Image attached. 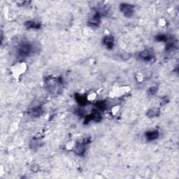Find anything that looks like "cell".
Listing matches in <instances>:
<instances>
[{"label":"cell","mask_w":179,"mask_h":179,"mask_svg":"<svg viewBox=\"0 0 179 179\" xmlns=\"http://www.w3.org/2000/svg\"><path fill=\"white\" fill-rule=\"evenodd\" d=\"M101 20V12L100 11L95 10L94 13L92 15L91 17L90 18V20L88 21L89 25L92 27H98L100 23Z\"/></svg>","instance_id":"cell-5"},{"label":"cell","mask_w":179,"mask_h":179,"mask_svg":"<svg viewBox=\"0 0 179 179\" xmlns=\"http://www.w3.org/2000/svg\"><path fill=\"white\" fill-rule=\"evenodd\" d=\"M76 100L78 101V103L81 105H85L87 102V98L84 95H76Z\"/></svg>","instance_id":"cell-13"},{"label":"cell","mask_w":179,"mask_h":179,"mask_svg":"<svg viewBox=\"0 0 179 179\" xmlns=\"http://www.w3.org/2000/svg\"><path fill=\"white\" fill-rule=\"evenodd\" d=\"M159 132L158 130H151L148 131L145 134V137L148 141H154L159 138Z\"/></svg>","instance_id":"cell-7"},{"label":"cell","mask_w":179,"mask_h":179,"mask_svg":"<svg viewBox=\"0 0 179 179\" xmlns=\"http://www.w3.org/2000/svg\"><path fill=\"white\" fill-rule=\"evenodd\" d=\"M120 10L126 18H131L134 13V6L132 4L123 3L120 5Z\"/></svg>","instance_id":"cell-4"},{"label":"cell","mask_w":179,"mask_h":179,"mask_svg":"<svg viewBox=\"0 0 179 179\" xmlns=\"http://www.w3.org/2000/svg\"><path fill=\"white\" fill-rule=\"evenodd\" d=\"M159 114H160V111L158 109H151L148 110L146 115L148 118H153L159 116Z\"/></svg>","instance_id":"cell-11"},{"label":"cell","mask_w":179,"mask_h":179,"mask_svg":"<svg viewBox=\"0 0 179 179\" xmlns=\"http://www.w3.org/2000/svg\"><path fill=\"white\" fill-rule=\"evenodd\" d=\"M153 54L152 53V52L148 51V50H145L141 52H140L139 54V57L141 60H144L145 62H149L151 61L153 58Z\"/></svg>","instance_id":"cell-6"},{"label":"cell","mask_w":179,"mask_h":179,"mask_svg":"<svg viewBox=\"0 0 179 179\" xmlns=\"http://www.w3.org/2000/svg\"><path fill=\"white\" fill-rule=\"evenodd\" d=\"M90 139L89 137L83 139L82 142H80L78 144H76L74 147V152L77 155L82 156L83 155L85 151H86L87 145L90 144Z\"/></svg>","instance_id":"cell-3"},{"label":"cell","mask_w":179,"mask_h":179,"mask_svg":"<svg viewBox=\"0 0 179 179\" xmlns=\"http://www.w3.org/2000/svg\"><path fill=\"white\" fill-rule=\"evenodd\" d=\"M30 169L33 172H37L38 170V166L36 164H33L31 167H30Z\"/></svg>","instance_id":"cell-16"},{"label":"cell","mask_w":179,"mask_h":179,"mask_svg":"<svg viewBox=\"0 0 179 179\" xmlns=\"http://www.w3.org/2000/svg\"><path fill=\"white\" fill-rule=\"evenodd\" d=\"M156 40L158 41H162V42H167L169 41V37L165 34H159L156 37Z\"/></svg>","instance_id":"cell-14"},{"label":"cell","mask_w":179,"mask_h":179,"mask_svg":"<svg viewBox=\"0 0 179 179\" xmlns=\"http://www.w3.org/2000/svg\"><path fill=\"white\" fill-rule=\"evenodd\" d=\"M45 86L48 91L51 94L56 95L59 94L63 87V80L61 78H46Z\"/></svg>","instance_id":"cell-1"},{"label":"cell","mask_w":179,"mask_h":179,"mask_svg":"<svg viewBox=\"0 0 179 179\" xmlns=\"http://www.w3.org/2000/svg\"><path fill=\"white\" fill-rule=\"evenodd\" d=\"M158 87H157V86H152V87H150L149 89H148V94L149 95L153 96V95L156 94V92H158Z\"/></svg>","instance_id":"cell-15"},{"label":"cell","mask_w":179,"mask_h":179,"mask_svg":"<svg viewBox=\"0 0 179 179\" xmlns=\"http://www.w3.org/2000/svg\"><path fill=\"white\" fill-rule=\"evenodd\" d=\"M41 145V141L38 138L33 139L31 141H30L29 145L32 149H36L40 146Z\"/></svg>","instance_id":"cell-12"},{"label":"cell","mask_w":179,"mask_h":179,"mask_svg":"<svg viewBox=\"0 0 179 179\" xmlns=\"http://www.w3.org/2000/svg\"><path fill=\"white\" fill-rule=\"evenodd\" d=\"M34 47L32 44L28 42H22L18 46L17 53L19 56L22 57H28L33 51H34Z\"/></svg>","instance_id":"cell-2"},{"label":"cell","mask_w":179,"mask_h":179,"mask_svg":"<svg viewBox=\"0 0 179 179\" xmlns=\"http://www.w3.org/2000/svg\"><path fill=\"white\" fill-rule=\"evenodd\" d=\"M25 26L27 29H40L41 27V23L34 20H28L25 23Z\"/></svg>","instance_id":"cell-9"},{"label":"cell","mask_w":179,"mask_h":179,"mask_svg":"<svg viewBox=\"0 0 179 179\" xmlns=\"http://www.w3.org/2000/svg\"><path fill=\"white\" fill-rule=\"evenodd\" d=\"M42 113H43L42 106L39 105L32 107V108L30 109V111H29V114L34 117L39 116Z\"/></svg>","instance_id":"cell-10"},{"label":"cell","mask_w":179,"mask_h":179,"mask_svg":"<svg viewBox=\"0 0 179 179\" xmlns=\"http://www.w3.org/2000/svg\"><path fill=\"white\" fill-rule=\"evenodd\" d=\"M103 44L107 48L111 49L114 46V38L112 36H106L103 38Z\"/></svg>","instance_id":"cell-8"}]
</instances>
